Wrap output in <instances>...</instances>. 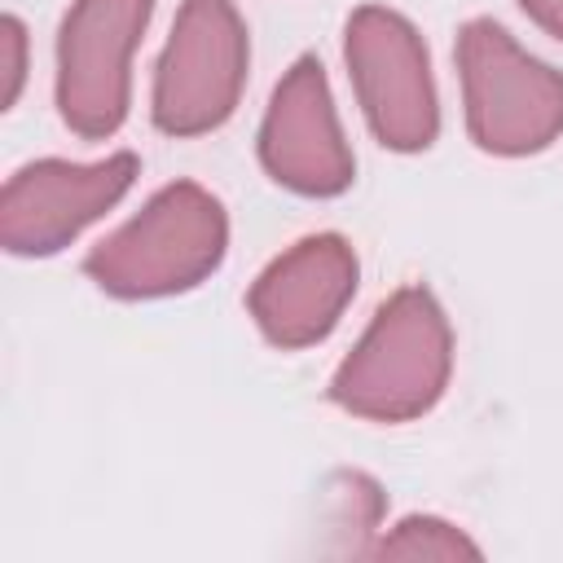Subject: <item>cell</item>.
Returning a JSON list of instances; mask_svg holds the SVG:
<instances>
[{"label": "cell", "instance_id": "cell-1", "mask_svg": "<svg viewBox=\"0 0 563 563\" xmlns=\"http://www.w3.org/2000/svg\"><path fill=\"white\" fill-rule=\"evenodd\" d=\"M453 378V325L431 286H400L330 378V400L365 422L431 413Z\"/></svg>", "mask_w": 563, "mask_h": 563}, {"label": "cell", "instance_id": "cell-2", "mask_svg": "<svg viewBox=\"0 0 563 563\" xmlns=\"http://www.w3.org/2000/svg\"><path fill=\"white\" fill-rule=\"evenodd\" d=\"M224 255V202L198 180H172L84 255V273L114 299H167L202 286Z\"/></svg>", "mask_w": 563, "mask_h": 563}, {"label": "cell", "instance_id": "cell-3", "mask_svg": "<svg viewBox=\"0 0 563 563\" xmlns=\"http://www.w3.org/2000/svg\"><path fill=\"white\" fill-rule=\"evenodd\" d=\"M466 136L493 158H528L563 136V70L532 57L501 22L471 18L457 31Z\"/></svg>", "mask_w": 563, "mask_h": 563}, {"label": "cell", "instance_id": "cell-4", "mask_svg": "<svg viewBox=\"0 0 563 563\" xmlns=\"http://www.w3.org/2000/svg\"><path fill=\"white\" fill-rule=\"evenodd\" d=\"M251 35L233 0H180L172 35L154 66L150 119L167 136H207L224 128L246 92Z\"/></svg>", "mask_w": 563, "mask_h": 563}, {"label": "cell", "instance_id": "cell-5", "mask_svg": "<svg viewBox=\"0 0 563 563\" xmlns=\"http://www.w3.org/2000/svg\"><path fill=\"white\" fill-rule=\"evenodd\" d=\"M343 62L374 141L391 154H422L440 136V97L431 53L418 26L387 9L361 4L343 26Z\"/></svg>", "mask_w": 563, "mask_h": 563}, {"label": "cell", "instance_id": "cell-6", "mask_svg": "<svg viewBox=\"0 0 563 563\" xmlns=\"http://www.w3.org/2000/svg\"><path fill=\"white\" fill-rule=\"evenodd\" d=\"M154 0H70L57 26V114L79 141H106L132 106V53Z\"/></svg>", "mask_w": 563, "mask_h": 563}, {"label": "cell", "instance_id": "cell-7", "mask_svg": "<svg viewBox=\"0 0 563 563\" xmlns=\"http://www.w3.org/2000/svg\"><path fill=\"white\" fill-rule=\"evenodd\" d=\"M141 176L132 150L101 163L35 158L18 167L0 189V246L18 260H44L66 251L88 224L114 211Z\"/></svg>", "mask_w": 563, "mask_h": 563}, {"label": "cell", "instance_id": "cell-8", "mask_svg": "<svg viewBox=\"0 0 563 563\" xmlns=\"http://www.w3.org/2000/svg\"><path fill=\"white\" fill-rule=\"evenodd\" d=\"M264 172L299 198H339L356 180V158L343 136L325 66L303 53L273 88L260 123Z\"/></svg>", "mask_w": 563, "mask_h": 563}, {"label": "cell", "instance_id": "cell-9", "mask_svg": "<svg viewBox=\"0 0 563 563\" xmlns=\"http://www.w3.org/2000/svg\"><path fill=\"white\" fill-rule=\"evenodd\" d=\"M361 260L343 233H308L286 246L246 290V312L282 352H303L334 334L356 299Z\"/></svg>", "mask_w": 563, "mask_h": 563}, {"label": "cell", "instance_id": "cell-10", "mask_svg": "<svg viewBox=\"0 0 563 563\" xmlns=\"http://www.w3.org/2000/svg\"><path fill=\"white\" fill-rule=\"evenodd\" d=\"M378 559H479L484 550L440 515H405L378 545Z\"/></svg>", "mask_w": 563, "mask_h": 563}, {"label": "cell", "instance_id": "cell-11", "mask_svg": "<svg viewBox=\"0 0 563 563\" xmlns=\"http://www.w3.org/2000/svg\"><path fill=\"white\" fill-rule=\"evenodd\" d=\"M0 110H13L26 84V26L13 13L0 18Z\"/></svg>", "mask_w": 563, "mask_h": 563}, {"label": "cell", "instance_id": "cell-12", "mask_svg": "<svg viewBox=\"0 0 563 563\" xmlns=\"http://www.w3.org/2000/svg\"><path fill=\"white\" fill-rule=\"evenodd\" d=\"M519 9L554 40H563V0H519Z\"/></svg>", "mask_w": 563, "mask_h": 563}]
</instances>
